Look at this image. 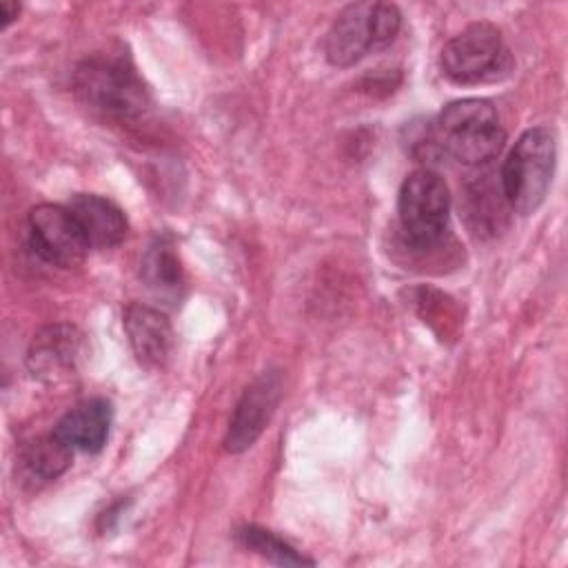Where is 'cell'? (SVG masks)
I'll use <instances>...</instances> for the list:
<instances>
[{
    "mask_svg": "<svg viewBox=\"0 0 568 568\" xmlns=\"http://www.w3.org/2000/svg\"><path fill=\"white\" fill-rule=\"evenodd\" d=\"M122 326L131 351L146 368H160L171 355L173 328L166 315L149 304L133 302L124 308Z\"/></svg>",
    "mask_w": 568,
    "mask_h": 568,
    "instance_id": "10",
    "label": "cell"
},
{
    "mask_svg": "<svg viewBox=\"0 0 568 568\" xmlns=\"http://www.w3.org/2000/svg\"><path fill=\"white\" fill-rule=\"evenodd\" d=\"M113 408L106 399L93 397L69 408L53 428V435L71 450L98 453L109 439Z\"/></svg>",
    "mask_w": 568,
    "mask_h": 568,
    "instance_id": "12",
    "label": "cell"
},
{
    "mask_svg": "<svg viewBox=\"0 0 568 568\" xmlns=\"http://www.w3.org/2000/svg\"><path fill=\"white\" fill-rule=\"evenodd\" d=\"M140 277L166 302H178L184 291V273L173 246L166 240H155L142 255Z\"/></svg>",
    "mask_w": 568,
    "mask_h": 568,
    "instance_id": "13",
    "label": "cell"
},
{
    "mask_svg": "<svg viewBox=\"0 0 568 568\" xmlns=\"http://www.w3.org/2000/svg\"><path fill=\"white\" fill-rule=\"evenodd\" d=\"M282 397V377L275 371L262 373L253 384L242 393L224 437V446L229 453L246 450L266 428Z\"/></svg>",
    "mask_w": 568,
    "mask_h": 568,
    "instance_id": "7",
    "label": "cell"
},
{
    "mask_svg": "<svg viewBox=\"0 0 568 568\" xmlns=\"http://www.w3.org/2000/svg\"><path fill=\"white\" fill-rule=\"evenodd\" d=\"M237 541L242 548L260 555L262 559L277 564V566H304V564H313V559L300 555L291 544H286L282 537H277L275 532L260 528V526H242L235 532Z\"/></svg>",
    "mask_w": 568,
    "mask_h": 568,
    "instance_id": "15",
    "label": "cell"
},
{
    "mask_svg": "<svg viewBox=\"0 0 568 568\" xmlns=\"http://www.w3.org/2000/svg\"><path fill=\"white\" fill-rule=\"evenodd\" d=\"M402 27V13L395 4L375 2L373 4V33H375V51H382L393 44Z\"/></svg>",
    "mask_w": 568,
    "mask_h": 568,
    "instance_id": "16",
    "label": "cell"
},
{
    "mask_svg": "<svg viewBox=\"0 0 568 568\" xmlns=\"http://www.w3.org/2000/svg\"><path fill=\"white\" fill-rule=\"evenodd\" d=\"M373 4L375 2H353L335 16L324 40V53L331 64L351 67L375 51Z\"/></svg>",
    "mask_w": 568,
    "mask_h": 568,
    "instance_id": "9",
    "label": "cell"
},
{
    "mask_svg": "<svg viewBox=\"0 0 568 568\" xmlns=\"http://www.w3.org/2000/svg\"><path fill=\"white\" fill-rule=\"evenodd\" d=\"M20 13V4L13 0H0V18H2V27H7L13 18H18Z\"/></svg>",
    "mask_w": 568,
    "mask_h": 568,
    "instance_id": "17",
    "label": "cell"
},
{
    "mask_svg": "<svg viewBox=\"0 0 568 568\" xmlns=\"http://www.w3.org/2000/svg\"><path fill=\"white\" fill-rule=\"evenodd\" d=\"M450 191L444 178L430 169L406 175L397 195V217L406 242L413 246L435 244L448 224Z\"/></svg>",
    "mask_w": 568,
    "mask_h": 568,
    "instance_id": "5",
    "label": "cell"
},
{
    "mask_svg": "<svg viewBox=\"0 0 568 568\" xmlns=\"http://www.w3.org/2000/svg\"><path fill=\"white\" fill-rule=\"evenodd\" d=\"M84 353L82 333L71 324H49L38 331L27 351V366L42 382H60L73 375Z\"/></svg>",
    "mask_w": 568,
    "mask_h": 568,
    "instance_id": "8",
    "label": "cell"
},
{
    "mask_svg": "<svg viewBox=\"0 0 568 568\" xmlns=\"http://www.w3.org/2000/svg\"><path fill=\"white\" fill-rule=\"evenodd\" d=\"M442 71L457 84L497 82L513 71V55L497 27L475 22L453 36L439 55Z\"/></svg>",
    "mask_w": 568,
    "mask_h": 568,
    "instance_id": "4",
    "label": "cell"
},
{
    "mask_svg": "<svg viewBox=\"0 0 568 568\" xmlns=\"http://www.w3.org/2000/svg\"><path fill=\"white\" fill-rule=\"evenodd\" d=\"M439 155H450L462 164L479 166L497 158L506 142V131L493 102L464 98L446 104L430 122Z\"/></svg>",
    "mask_w": 568,
    "mask_h": 568,
    "instance_id": "1",
    "label": "cell"
},
{
    "mask_svg": "<svg viewBox=\"0 0 568 568\" xmlns=\"http://www.w3.org/2000/svg\"><path fill=\"white\" fill-rule=\"evenodd\" d=\"M73 89L89 111L115 122L140 118L151 102L144 82L124 58H87L75 69Z\"/></svg>",
    "mask_w": 568,
    "mask_h": 568,
    "instance_id": "2",
    "label": "cell"
},
{
    "mask_svg": "<svg viewBox=\"0 0 568 568\" xmlns=\"http://www.w3.org/2000/svg\"><path fill=\"white\" fill-rule=\"evenodd\" d=\"M67 209L80 224L91 248H113L129 233L124 211L109 197L95 193H75Z\"/></svg>",
    "mask_w": 568,
    "mask_h": 568,
    "instance_id": "11",
    "label": "cell"
},
{
    "mask_svg": "<svg viewBox=\"0 0 568 568\" xmlns=\"http://www.w3.org/2000/svg\"><path fill=\"white\" fill-rule=\"evenodd\" d=\"M27 233L31 251L40 260L62 268L78 266L91 248L80 224L62 204L44 202L33 206L27 215Z\"/></svg>",
    "mask_w": 568,
    "mask_h": 568,
    "instance_id": "6",
    "label": "cell"
},
{
    "mask_svg": "<svg viewBox=\"0 0 568 568\" xmlns=\"http://www.w3.org/2000/svg\"><path fill=\"white\" fill-rule=\"evenodd\" d=\"M557 144L548 126L524 131L501 166V195L513 211L528 215L544 202L555 173Z\"/></svg>",
    "mask_w": 568,
    "mask_h": 568,
    "instance_id": "3",
    "label": "cell"
},
{
    "mask_svg": "<svg viewBox=\"0 0 568 568\" xmlns=\"http://www.w3.org/2000/svg\"><path fill=\"white\" fill-rule=\"evenodd\" d=\"M73 450L60 442L53 433L29 442L20 453L22 470L33 481H51L67 470L71 464Z\"/></svg>",
    "mask_w": 568,
    "mask_h": 568,
    "instance_id": "14",
    "label": "cell"
}]
</instances>
